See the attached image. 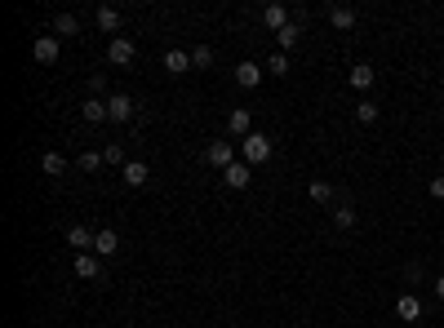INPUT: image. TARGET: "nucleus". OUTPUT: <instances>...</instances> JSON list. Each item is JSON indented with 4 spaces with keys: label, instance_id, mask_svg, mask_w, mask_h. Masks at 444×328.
<instances>
[{
    "label": "nucleus",
    "instance_id": "f257e3e1",
    "mask_svg": "<svg viewBox=\"0 0 444 328\" xmlns=\"http://www.w3.org/2000/svg\"><path fill=\"white\" fill-rule=\"evenodd\" d=\"M271 151H275V147H271V138H267V133H258V129L249 133V138H240V160H245L249 169H254V164H267V160H271Z\"/></svg>",
    "mask_w": 444,
    "mask_h": 328
},
{
    "label": "nucleus",
    "instance_id": "f03ea898",
    "mask_svg": "<svg viewBox=\"0 0 444 328\" xmlns=\"http://www.w3.org/2000/svg\"><path fill=\"white\" fill-rule=\"evenodd\" d=\"M205 164H213V169H231L236 164V142H209L205 147Z\"/></svg>",
    "mask_w": 444,
    "mask_h": 328
},
{
    "label": "nucleus",
    "instance_id": "7ed1b4c3",
    "mask_svg": "<svg viewBox=\"0 0 444 328\" xmlns=\"http://www.w3.org/2000/svg\"><path fill=\"white\" fill-rule=\"evenodd\" d=\"M138 58V45L129 40V36H116L112 45H107V63H116V67H125V63H134Z\"/></svg>",
    "mask_w": 444,
    "mask_h": 328
},
{
    "label": "nucleus",
    "instance_id": "20e7f679",
    "mask_svg": "<svg viewBox=\"0 0 444 328\" xmlns=\"http://www.w3.org/2000/svg\"><path fill=\"white\" fill-rule=\"evenodd\" d=\"M58 54H63V40H58V36H40V40L31 45V58L40 67H49V63H58Z\"/></svg>",
    "mask_w": 444,
    "mask_h": 328
},
{
    "label": "nucleus",
    "instance_id": "39448f33",
    "mask_svg": "<svg viewBox=\"0 0 444 328\" xmlns=\"http://www.w3.org/2000/svg\"><path fill=\"white\" fill-rule=\"evenodd\" d=\"M107 111H112L116 125H129V120H134V98H129V93H112V98H107Z\"/></svg>",
    "mask_w": 444,
    "mask_h": 328
},
{
    "label": "nucleus",
    "instance_id": "423d86ee",
    "mask_svg": "<svg viewBox=\"0 0 444 328\" xmlns=\"http://www.w3.org/2000/svg\"><path fill=\"white\" fill-rule=\"evenodd\" d=\"M222 182H227V187H231V191H245L249 182H254V169H249L245 160H236L231 169H222Z\"/></svg>",
    "mask_w": 444,
    "mask_h": 328
},
{
    "label": "nucleus",
    "instance_id": "0eeeda50",
    "mask_svg": "<svg viewBox=\"0 0 444 328\" xmlns=\"http://www.w3.org/2000/svg\"><path fill=\"white\" fill-rule=\"evenodd\" d=\"M395 315H400L404 324H422L427 311H422V302H418V293H404L400 302H395Z\"/></svg>",
    "mask_w": 444,
    "mask_h": 328
},
{
    "label": "nucleus",
    "instance_id": "6e6552de",
    "mask_svg": "<svg viewBox=\"0 0 444 328\" xmlns=\"http://www.w3.org/2000/svg\"><path fill=\"white\" fill-rule=\"evenodd\" d=\"M93 253H98V258H116V253H120V235L112 226H98V235H93Z\"/></svg>",
    "mask_w": 444,
    "mask_h": 328
},
{
    "label": "nucleus",
    "instance_id": "1a4fd4ad",
    "mask_svg": "<svg viewBox=\"0 0 444 328\" xmlns=\"http://www.w3.org/2000/svg\"><path fill=\"white\" fill-rule=\"evenodd\" d=\"M76 275L80 279H98L102 284V258L98 253H76Z\"/></svg>",
    "mask_w": 444,
    "mask_h": 328
},
{
    "label": "nucleus",
    "instance_id": "9d476101",
    "mask_svg": "<svg viewBox=\"0 0 444 328\" xmlns=\"http://www.w3.org/2000/svg\"><path fill=\"white\" fill-rule=\"evenodd\" d=\"M120 178H125V187H147V178H151V169H147V160H129L125 169H120Z\"/></svg>",
    "mask_w": 444,
    "mask_h": 328
},
{
    "label": "nucleus",
    "instance_id": "9b49d317",
    "mask_svg": "<svg viewBox=\"0 0 444 328\" xmlns=\"http://www.w3.org/2000/svg\"><path fill=\"white\" fill-rule=\"evenodd\" d=\"M93 22H98V31H120V22H125V14H120L116 5H98V14H93Z\"/></svg>",
    "mask_w": 444,
    "mask_h": 328
},
{
    "label": "nucleus",
    "instance_id": "f8f14e48",
    "mask_svg": "<svg viewBox=\"0 0 444 328\" xmlns=\"http://www.w3.org/2000/svg\"><path fill=\"white\" fill-rule=\"evenodd\" d=\"M93 235H98V231H89V226H71V231H67V249H76V253H93Z\"/></svg>",
    "mask_w": 444,
    "mask_h": 328
},
{
    "label": "nucleus",
    "instance_id": "ddd939ff",
    "mask_svg": "<svg viewBox=\"0 0 444 328\" xmlns=\"http://www.w3.org/2000/svg\"><path fill=\"white\" fill-rule=\"evenodd\" d=\"M374 80H378V71L369 67V63H355V67H351V76H346V84H351V89H360V93L374 89Z\"/></svg>",
    "mask_w": 444,
    "mask_h": 328
},
{
    "label": "nucleus",
    "instance_id": "4468645a",
    "mask_svg": "<svg viewBox=\"0 0 444 328\" xmlns=\"http://www.w3.org/2000/svg\"><path fill=\"white\" fill-rule=\"evenodd\" d=\"M262 22H267L271 31H284V27H289L293 18H289V9H284L280 0H275V5H267V9H262Z\"/></svg>",
    "mask_w": 444,
    "mask_h": 328
},
{
    "label": "nucleus",
    "instance_id": "2eb2a0df",
    "mask_svg": "<svg viewBox=\"0 0 444 328\" xmlns=\"http://www.w3.org/2000/svg\"><path fill=\"white\" fill-rule=\"evenodd\" d=\"M262 71H267V67H258V63H240V67H236L240 89H258V84H262Z\"/></svg>",
    "mask_w": 444,
    "mask_h": 328
},
{
    "label": "nucleus",
    "instance_id": "dca6fc26",
    "mask_svg": "<svg viewBox=\"0 0 444 328\" xmlns=\"http://www.w3.org/2000/svg\"><path fill=\"white\" fill-rule=\"evenodd\" d=\"M80 116H85L89 125H107V120H112V111H107V98H89L85 107H80Z\"/></svg>",
    "mask_w": 444,
    "mask_h": 328
},
{
    "label": "nucleus",
    "instance_id": "f3484780",
    "mask_svg": "<svg viewBox=\"0 0 444 328\" xmlns=\"http://www.w3.org/2000/svg\"><path fill=\"white\" fill-rule=\"evenodd\" d=\"M227 129H231L236 138H249V133H254V116H249L245 107H240V111H231V116H227Z\"/></svg>",
    "mask_w": 444,
    "mask_h": 328
},
{
    "label": "nucleus",
    "instance_id": "a211bd4d",
    "mask_svg": "<svg viewBox=\"0 0 444 328\" xmlns=\"http://www.w3.org/2000/svg\"><path fill=\"white\" fill-rule=\"evenodd\" d=\"M298 40H303V18H293L284 31H275V45H280V54H284V49H293Z\"/></svg>",
    "mask_w": 444,
    "mask_h": 328
},
{
    "label": "nucleus",
    "instance_id": "6ab92c4d",
    "mask_svg": "<svg viewBox=\"0 0 444 328\" xmlns=\"http://www.w3.org/2000/svg\"><path fill=\"white\" fill-rule=\"evenodd\" d=\"M329 22H333L338 31H351V27H355V9H351V5H333V9H329Z\"/></svg>",
    "mask_w": 444,
    "mask_h": 328
},
{
    "label": "nucleus",
    "instance_id": "aec40b11",
    "mask_svg": "<svg viewBox=\"0 0 444 328\" xmlns=\"http://www.w3.org/2000/svg\"><path fill=\"white\" fill-rule=\"evenodd\" d=\"M164 67H169V76H183V71H191V54L187 49H169L164 54Z\"/></svg>",
    "mask_w": 444,
    "mask_h": 328
},
{
    "label": "nucleus",
    "instance_id": "412c9836",
    "mask_svg": "<svg viewBox=\"0 0 444 328\" xmlns=\"http://www.w3.org/2000/svg\"><path fill=\"white\" fill-rule=\"evenodd\" d=\"M378 116H382V107H378L374 98H360V102H355V120H360V125H374Z\"/></svg>",
    "mask_w": 444,
    "mask_h": 328
},
{
    "label": "nucleus",
    "instance_id": "4be33fe9",
    "mask_svg": "<svg viewBox=\"0 0 444 328\" xmlns=\"http://www.w3.org/2000/svg\"><path fill=\"white\" fill-rule=\"evenodd\" d=\"M54 31H58V40H63V36H76L80 31V18L76 14H58L54 18Z\"/></svg>",
    "mask_w": 444,
    "mask_h": 328
},
{
    "label": "nucleus",
    "instance_id": "5701e85b",
    "mask_svg": "<svg viewBox=\"0 0 444 328\" xmlns=\"http://www.w3.org/2000/svg\"><path fill=\"white\" fill-rule=\"evenodd\" d=\"M333 226H338V231L355 226V209H351V204H338V209H333Z\"/></svg>",
    "mask_w": 444,
    "mask_h": 328
},
{
    "label": "nucleus",
    "instance_id": "b1692460",
    "mask_svg": "<svg viewBox=\"0 0 444 328\" xmlns=\"http://www.w3.org/2000/svg\"><path fill=\"white\" fill-rule=\"evenodd\" d=\"M329 200H333V187L325 178H316V182H311V204H329Z\"/></svg>",
    "mask_w": 444,
    "mask_h": 328
},
{
    "label": "nucleus",
    "instance_id": "393cba45",
    "mask_svg": "<svg viewBox=\"0 0 444 328\" xmlns=\"http://www.w3.org/2000/svg\"><path fill=\"white\" fill-rule=\"evenodd\" d=\"M40 169H45V173H49V178H58V173H67V160H63V155H58V151H49V155H45V160H40Z\"/></svg>",
    "mask_w": 444,
    "mask_h": 328
},
{
    "label": "nucleus",
    "instance_id": "a878e982",
    "mask_svg": "<svg viewBox=\"0 0 444 328\" xmlns=\"http://www.w3.org/2000/svg\"><path fill=\"white\" fill-rule=\"evenodd\" d=\"M191 67H200V71L213 67V49H209V45H196V49H191Z\"/></svg>",
    "mask_w": 444,
    "mask_h": 328
},
{
    "label": "nucleus",
    "instance_id": "bb28decb",
    "mask_svg": "<svg viewBox=\"0 0 444 328\" xmlns=\"http://www.w3.org/2000/svg\"><path fill=\"white\" fill-rule=\"evenodd\" d=\"M267 71H271L275 80H280V76H289V54H271V63H267Z\"/></svg>",
    "mask_w": 444,
    "mask_h": 328
},
{
    "label": "nucleus",
    "instance_id": "cd10ccee",
    "mask_svg": "<svg viewBox=\"0 0 444 328\" xmlns=\"http://www.w3.org/2000/svg\"><path fill=\"white\" fill-rule=\"evenodd\" d=\"M76 164H80V169H85V173H98V169H102L107 160H102V155H98V151H85V155H80V160H76Z\"/></svg>",
    "mask_w": 444,
    "mask_h": 328
},
{
    "label": "nucleus",
    "instance_id": "c85d7f7f",
    "mask_svg": "<svg viewBox=\"0 0 444 328\" xmlns=\"http://www.w3.org/2000/svg\"><path fill=\"white\" fill-rule=\"evenodd\" d=\"M102 160H107V164H120V169L129 164V160H125V147H120V142H112V147L102 151Z\"/></svg>",
    "mask_w": 444,
    "mask_h": 328
},
{
    "label": "nucleus",
    "instance_id": "c756f323",
    "mask_svg": "<svg viewBox=\"0 0 444 328\" xmlns=\"http://www.w3.org/2000/svg\"><path fill=\"white\" fill-rule=\"evenodd\" d=\"M404 279H409V284H422V279H427V266H422V262H409V266H404Z\"/></svg>",
    "mask_w": 444,
    "mask_h": 328
},
{
    "label": "nucleus",
    "instance_id": "7c9ffc66",
    "mask_svg": "<svg viewBox=\"0 0 444 328\" xmlns=\"http://www.w3.org/2000/svg\"><path fill=\"white\" fill-rule=\"evenodd\" d=\"M89 89H93V98H102V93H107V76H102V71H93V76H89Z\"/></svg>",
    "mask_w": 444,
    "mask_h": 328
},
{
    "label": "nucleus",
    "instance_id": "2f4dec72",
    "mask_svg": "<svg viewBox=\"0 0 444 328\" xmlns=\"http://www.w3.org/2000/svg\"><path fill=\"white\" fill-rule=\"evenodd\" d=\"M431 196L444 200V173H440V178H431Z\"/></svg>",
    "mask_w": 444,
    "mask_h": 328
},
{
    "label": "nucleus",
    "instance_id": "473e14b6",
    "mask_svg": "<svg viewBox=\"0 0 444 328\" xmlns=\"http://www.w3.org/2000/svg\"><path fill=\"white\" fill-rule=\"evenodd\" d=\"M431 288H436V297L444 302V275H436V279H431Z\"/></svg>",
    "mask_w": 444,
    "mask_h": 328
},
{
    "label": "nucleus",
    "instance_id": "72a5a7b5",
    "mask_svg": "<svg viewBox=\"0 0 444 328\" xmlns=\"http://www.w3.org/2000/svg\"><path fill=\"white\" fill-rule=\"evenodd\" d=\"M440 164H444V155H440Z\"/></svg>",
    "mask_w": 444,
    "mask_h": 328
}]
</instances>
